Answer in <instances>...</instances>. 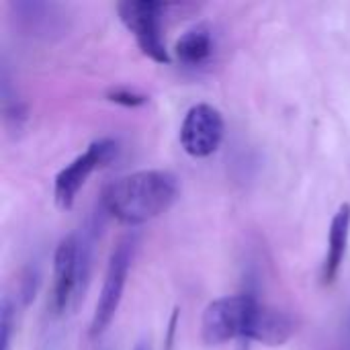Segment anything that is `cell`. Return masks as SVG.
Here are the masks:
<instances>
[{
    "label": "cell",
    "mask_w": 350,
    "mask_h": 350,
    "mask_svg": "<svg viewBox=\"0 0 350 350\" xmlns=\"http://www.w3.org/2000/svg\"><path fill=\"white\" fill-rule=\"evenodd\" d=\"M10 10L16 25L33 37L49 39L68 29L62 6L53 2H12Z\"/></svg>",
    "instance_id": "obj_8"
},
{
    "label": "cell",
    "mask_w": 350,
    "mask_h": 350,
    "mask_svg": "<svg viewBox=\"0 0 350 350\" xmlns=\"http://www.w3.org/2000/svg\"><path fill=\"white\" fill-rule=\"evenodd\" d=\"M78 304V234L59 240L53 254V287L49 312L53 318L64 316Z\"/></svg>",
    "instance_id": "obj_7"
},
{
    "label": "cell",
    "mask_w": 350,
    "mask_h": 350,
    "mask_svg": "<svg viewBox=\"0 0 350 350\" xmlns=\"http://www.w3.org/2000/svg\"><path fill=\"white\" fill-rule=\"evenodd\" d=\"M293 334H295V322L291 320V316L262 304L254 320L250 342H260L267 347H283L291 340Z\"/></svg>",
    "instance_id": "obj_10"
},
{
    "label": "cell",
    "mask_w": 350,
    "mask_h": 350,
    "mask_svg": "<svg viewBox=\"0 0 350 350\" xmlns=\"http://www.w3.org/2000/svg\"><path fill=\"white\" fill-rule=\"evenodd\" d=\"M117 152H119V144L111 137H100V139H94L92 144H88V148L80 156H76L68 166H64L57 172V176L53 180L55 205L64 211L72 209L78 193L88 183V178L96 170H100L109 162H113Z\"/></svg>",
    "instance_id": "obj_5"
},
{
    "label": "cell",
    "mask_w": 350,
    "mask_h": 350,
    "mask_svg": "<svg viewBox=\"0 0 350 350\" xmlns=\"http://www.w3.org/2000/svg\"><path fill=\"white\" fill-rule=\"evenodd\" d=\"M0 100H2V119L6 129L10 133H21L29 121V109L27 103L21 98L18 88L4 62L0 68Z\"/></svg>",
    "instance_id": "obj_12"
},
{
    "label": "cell",
    "mask_w": 350,
    "mask_h": 350,
    "mask_svg": "<svg viewBox=\"0 0 350 350\" xmlns=\"http://www.w3.org/2000/svg\"><path fill=\"white\" fill-rule=\"evenodd\" d=\"M178 195L176 174L168 170H137L107 185L100 207L125 226H144L166 213Z\"/></svg>",
    "instance_id": "obj_1"
},
{
    "label": "cell",
    "mask_w": 350,
    "mask_h": 350,
    "mask_svg": "<svg viewBox=\"0 0 350 350\" xmlns=\"http://www.w3.org/2000/svg\"><path fill=\"white\" fill-rule=\"evenodd\" d=\"M350 240V203H342L338 207V211L334 213L330 228H328V248H326V256L322 262V283L330 285L334 283V279L338 277L345 258H347V250H349Z\"/></svg>",
    "instance_id": "obj_9"
},
{
    "label": "cell",
    "mask_w": 350,
    "mask_h": 350,
    "mask_svg": "<svg viewBox=\"0 0 350 350\" xmlns=\"http://www.w3.org/2000/svg\"><path fill=\"white\" fill-rule=\"evenodd\" d=\"M226 135V121L219 109L209 103L193 105L180 123V146L191 158L213 156Z\"/></svg>",
    "instance_id": "obj_6"
},
{
    "label": "cell",
    "mask_w": 350,
    "mask_h": 350,
    "mask_svg": "<svg viewBox=\"0 0 350 350\" xmlns=\"http://www.w3.org/2000/svg\"><path fill=\"white\" fill-rule=\"evenodd\" d=\"M107 98L115 105H121V107H127V109H135V107H142L148 103V96L144 92H137V90H131V88H111L107 92Z\"/></svg>",
    "instance_id": "obj_14"
},
{
    "label": "cell",
    "mask_w": 350,
    "mask_h": 350,
    "mask_svg": "<svg viewBox=\"0 0 350 350\" xmlns=\"http://www.w3.org/2000/svg\"><path fill=\"white\" fill-rule=\"evenodd\" d=\"M166 4L156 0H121L117 14L123 27L131 33L144 55L156 64H170V53L162 37V14Z\"/></svg>",
    "instance_id": "obj_4"
},
{
    "label": "cell",
    "mask_w": 350,
    "mask_h": 350,
    "mask_svg": "<svg viewBox=\"0 0 350 350\" xmlns=\"http://www.w3.org/2000/svg\"><path fill=\"white\" fill-rule=\"evenodd\" d=\"M260 301L254 295H226L211 301L201 316V338L205 345H226L230 340H248L254 328Z\"/></svg>",
    "instance_id": "obj_2"
},
{
    "label": "cell",
    "mask_w": 350,
    "mask_h": 350,
    "mask_svg": "<svg viewBox=\"0 0 350 350\" xmlns=\"http://www.w3.org/2000/svg\"><path fill=\"white\" fill-rule=\"evenodd\" d=\"M252 349V342H248V340H240L238 345H236V350H250Z\"/></svg>",
    "instance_id": "obj_15"
},
{
    "label": "cell",
    "mask_w": 350,
    "mask_h": 350,
    "mask_svg": "<svg viewBox=\"0 0 350 350\" xmlns=\"http://www.w3.org/2000/svg\"><path fill=\"white\" fill-rule=\"evenodd\" d=\"M213 47L215 39L211 27L207 23H197L187 29L174 43V57L189 68H197L213 55Z\"/></svg>",
    "instance_id": "obj_11"
},
{
    "label": "cell",
    "mask_w": 350,
    "mask_h": 350,
    "mask_svg": "<svg viewBox=\"0 0 350 350\" xmlns=\"http://www.w3.org/2000/svg\"><path fill=\"white\" fill-rule=\"evenodd\" d=\"M16 330V306L8 295L0 304V349L12 350V336Z\"/></svg>",
    "instance_id": "obj_13"
},
{
    "label": "cell",
    "mask_w": 350,
    "mask_h": 350,
    "mask_svg": "<svg viewBox=\"0 0 350 350\" xmlns=\"http://www.w3.org/2000/svg\"><path fill=\"white\" fill-rule=\"evenodd\" d=\"M133 252H135V238L133 236H125L117 242V246L113 248L109 262H107V271H105V279H103V287L92 312V320H90V328H88V336L90 338H100L107 328L111 326L121 299H123V291L127 285V277H129V269L133 262Z\"/></svg>",
    "instance_id": "obj_3"
},
{
    "label": "cell",
    "mask_w": 350,
    "mask_h": 350,
    "mask_svg": "<svg viewBox=\"0 0 350 350\" xmlns=\"http://www.w3.org/2000/svg\"><path fill=\"white\" fill-rule=\"evenodd\" d=\"M133 350H152V347H150V342H146V340H139V342L135 345V349Z\"/></svg>",
    "instance_id": "obj_16"
}]
</instances>
